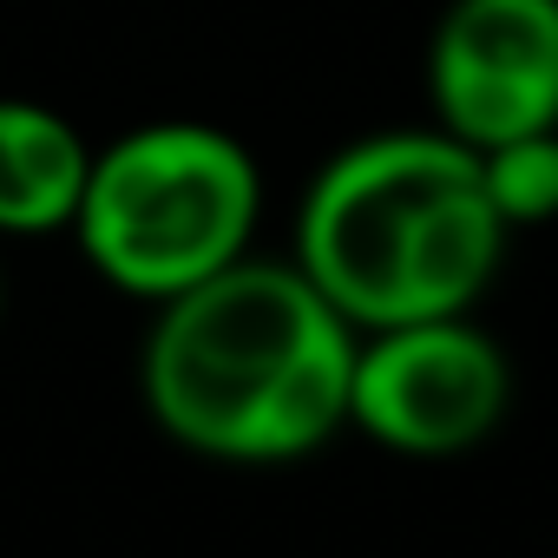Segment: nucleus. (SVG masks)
Masks as SVG:
<instances>
[{
  "label": "nucleus",
  "mask_w": 558,
  "mask_h": 558,
  "mask_svg": "<svg viewBox=\"0 0 558 558\" xmlns=\"http://www.w3.org/2000/svg\"><path fill=\"white\" fill-rule=\"evenodd\" d=\"M355 323L303 263H250L171 296L145 342V401L165 434L223 460H290L349 421Z\"/></svg>",
  "instance_id": "nucleus-1"
},
{
  "label": "nucleus",
  "mask_w": 558,
  "mask_h": 558,
  "mask_svg": "<svg viewBox=\"0 0 558 558\" xmlns=\"http://www.w3.org/2000/svg\"><path fill=\"white\" fill-rule=\"evenodd\" d=\"M499 250L506 223L480 184V151L440 125L342 145L296 217L303 276L355 329L466 316Z\"/></svg>",
  "instance_id": "nucleus-2"
},
{
  "label": "nucleus",
  "mask_w": 558,
  "mask_h": 558,
  "mask_svg": "<svg viewBox=\"0 0 558 558\" xmlns=\"http://www.w3.org/2000/svg\"><path fill=\"white\" fill-rule=\"evenodd\" d=\"M263 204L256 158L204 119H151L93 151L80 250L125 296L171 303L250 250Z\"/></svg>",
  "instance_id": "nucleus-3"
},
{
  "label": "nucleus",
  "mask_w": 558,
  "mask_h": 558,
  "mask_svg": "<svg viewBox=\"0 0 558 558\" xmlns=\"http://www.w3.org/2000/svg\"><path fill=\"white\" fill-rule=\"evenodd\" d=\"M506 414V355L460 316L368 329L355 342L349 421L401 453H460Z\"/></svg>",
  "instance_id": "nucleus-4"
},
{
  "label": "nucleus",
  "mask_w": 558,
  "mask_h": 558,
  "mask_svg": "<svg viewBox=\"0 0 558 558\" xmlns=\"http://www.w3.org/2000/svg\"><path fill=\"white\" fill-rule=\"evenodd\" d=\"M434 125L486 151L558 125V0H453L427 40Z\"/></svg>",
  "instance_id": "nucleus-5"
},
{
  "label": "nucleus",
  "mask_w": 558,
  "mask_h": 558,
  "mask_svg": "<svg viewBox=\"0 0 558 558\" xmlns=\"http://www.w3.org/2000/svg\"><path fill=\"white\" fill-rule=\"evenodd\" d=\"M93 145L40 99H0V236H47L80 217Z\"/></svg>",
  "instance_id": "nucleus-6"
},
{
  "label": "nucleus",
  "mask_w": 558,
  "mask_h": 558,
  "mask_svg": "<svg viewBox=\"0 0 558 558\" xmlns=\"http://www.w3.org/2000/svg\"><path fill=\"white\" fill-rule=\"evenodd\" d=\"M480 184H486V197H493L506 230L551 223L558 217V125L506 138V145H486L480 151Z\"/></svg>",
  "instance_id": "nucleus-7"
}]
</instances>
